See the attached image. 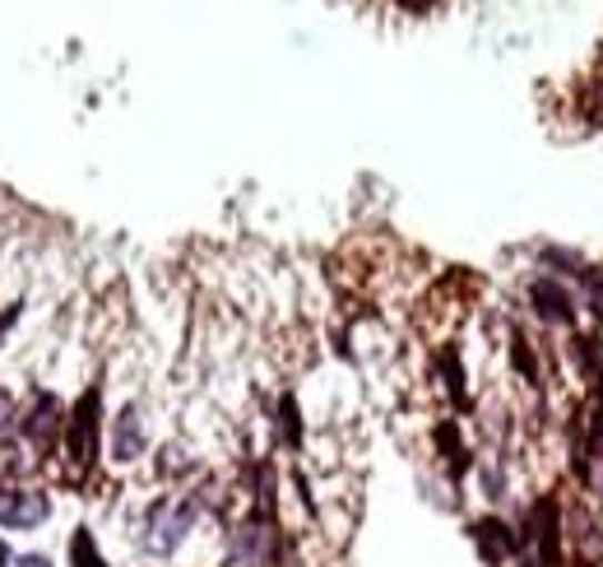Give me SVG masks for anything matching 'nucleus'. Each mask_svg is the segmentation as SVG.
<instances>
[{"mask_svg": "<svg viewBox=\"0 0 603 567\" xmlns=\"http://www.w3.org/2000/svg\"><path fill=\"white\" fill-rule=\"evenodd\" d=\"M232 558L242 567H279L283 558V535L270 507H255L251 517L232 530Z\"/></svg>", "mask_w": 603, "mask_h": 567, "instance_id": "obj_3", "label": "nucleus"}, {"mask_svg": "<svg viewBox=\"0 0 603 567\" xmlns=\"http://www.w3.org/2000/svg\"><path fill=\"white\" fill-rule=\"evenodd\" d=\"M14 567H57V563H51L47 554H19V558H14Z\"/></svg>", "mask_w": 603, "mask_h": 567, "instance_id": "obj_15", "label": "nucleus"}, {"mask_svg": "<svg viewBox=\"0 0 603 567\" xmlns=\"http://www.w3.org/2000/svg\"><path fill=\"white\" fill-rule=\"evenodd\" d=\"M0 470H6V460H0Z\"/></svg>", "mask_w": 603, "mask_h": 567, "instance_id": "obj_20", "label": "nucleus"}, {"mask_svg": "<svg viewBox=\"0 0 603 567\" xmlns=\"http://www.w3.org/2000/svg\"><path fill=\"white\" fill-rule=\"evenodd\" d=\"M10 437H19V405L10 391H0V442H10Z\"/></svg>", "mask_w": 603, "mask_h": 567, "instance_id": "obj_12", "label": "nucleus"}, {"mask_svg": "<svg viewBox=\"0 0 603 567\" xmlns=\"http://www.w3.org/2000/svg\"><path fill=\"white\" fill-rule=\"evenodd\" d=\"M66 432V405L51 391H33V400L19 409V442H29L38 456H47Z\"/></svg>", "mask_w": 603, "mask_h": 567, "instance_id": "obj_4", "label": "nucleus"}, {"mask_svg": "<svg viewBox=\"0 0 603 567\" xmlns=\"http://www.w3.org/2000/svg\"><path fill=\"white\" fill-rule=\"evenodd\" d=\"M149 447V437H144V419H140V409L135 405H125L117 424H112V460L117 466H130V460H140Z\"/></svg>", "mask_w": 603, "mask_h": 567, "instance_id": "obj_8", "label": "nucleus"}, {"mask_svg": "<svg viewBox=\"0 0 603 567\" xmlns=\"http://www.w3.org/2000/svg\"><path fill=\"white\" fill-rule=\"evenodd\" d=\"M51 521V494L33 484H0V530H38Z\"/></svg>", "mask_w": 603, "mask_h": 567, "instance_id": "obj_5", "label": "nucleus"}, {"mask_svg": "<svg viewBox=\"0 0 603 567\" xmlns=\"http://www.w3.org/2000/svg\"><path fill=\"white\" fill-rule=\"evenodd\" d=\"M404 6H409V10H428V6H432V0H404Z\"/></svg>", "mask_w": 603, "mask_h": 567, "instance_id": "obj_18", "label": "nucleus"}, {"mask_svg": "<svg viewBox=\"0 0 603 567\" xmlns=\"http://www.w3.org/2000/svg\"><path fill=\"white\" fill-rule=\"evenodd\" d=\"M469 539H474V549L488 567H502L520 554V530L502 517H479L474 526H469Z\"/></svg>", "mask_w": 603, "mask_h": 567, "instance_id": "obj_6", "label": "nucleus"}, {"mask_svg": "<svg viewBox=\"0 0 603 567\" xmlns=\"http://www.w3.org/2000/svg\"><path fill=\"white\" fill-rule=\"evenodd\" d=\"M530 307H534V317L547 321V326H571L575 321V298L553 275H543V279L530 284Z\"/></svg>", "mask_w": 603, "mask_h": 567, "instance_id": "obj_7", "label": "nucleus"}, {"mask_svg": "<svg viewBox=\"0 0 603 567\" xmlns=\"http://www.w3.org/2000/svg\"><path fill=\"white\" fill-rule=\"evenodd\" d=\"M581 284H585V302H590V312L603 321V266H585Z\"/></svg>", "mask_w": 603, "mask_h": 567, "instance_id": "obj_11", "label": "nucleus"}, {"mask_svg": "<svg viewBox=\"0 0 603 567\" xmlns=\"http://www.w3.org/2000/svg\"><path fill=\"white\" fill-rule=\"evenodd\" d=\"M279 415H283V437L288 442H302V424H298V400L293 396H283V405H279Z\"/></svg>", "mask_w": 603, "mask_h": 567, "instance_id": "obj_13", "label": "nucleus"}, {"mask_svg": "<svg viewBox=\"0 0 603 567\" xmlns=\"http://www.w3.org/2000/svg\"><path fill=\"white\" fill-rule=\"evenodd\" d=\"M70 567H108V558H102V549H98V539H93L89 526H80L70 535Z\"/></svg>", "mask_w": 603, "mask_h": 567, "instance_id": "obj_9", "label": "nucleus"}, {"mask_svg": "<svg viewBox=\"0 0 603 567\" xmlns=\"http://www.w3.org/2000/svg\"><path fill=\"white\" fill-rule=\"evenodd\" d=\"M515 364H520V372H524V377H534V358H530V349H524L520 335H515Z\"/></svg>", "mask_w": 603, "mask_h": 567, "instance_id": "obj_14", "label": "nucleus"}, {"mask_svg": "<svg viewBox=\"0 0 603 567\" xmlns=\"http://www.w3.org/2000/svg\"><path fill=\"white\" fill-rule=\"evenodd\" d=\"M575 567H599V563H594V558H581V563H575Z\"/></svg>", "mask_w": 603, "mask_h": 567, "instance_id": "obj_19", "label": "nucleus"}, {"mask_svg": "<svg viewBox=\"0 0 603 567\" xmlns=\"http://www.w3.org/2000/svg\"><path fill=\"white\" fill-rule=\"evenodd\" d=\"M0 567H14V549H10V539H0Z\"/></svg>", "mask_w": 603, "mask_h": 567, "instance_id": "obj_17", "label": "nucleus"}, {"mask_svg": "<svg viewBox=\"0 0 603 567\" xmlns=\"http://www.w3.org/2000/svg\"><path fill=\"white\" fill-rule=\"evenodd\" d=\"M195 526V498H163L149 507V521H144V549L153 558H172L181 545H187V535Z\"/></svg>", "mask_w": 603, "mask_h": 567, "instance_id": "obj_2", "label": "nucleus"}, {"mask_svg": "<svg viewBox=\"0 0 603 567\" xmlns=\"http://www.w3.org/2000/svg\"><path fill=\"white\" fill-rule=\"evenodd\" d=\"M436 442L445 447V466H451V475L460 479V475L469 470V451H464V442H460L455 424H441V428H436Z\"/></svg>", "mask_w": 603, "mask_h": 567, "instance_id": "obj_10", "label": "nucleus"}, {"mask_svg": "<svg viewBox=\"0 0 603 567\" xmlns=\"http://www.w3.org/2000/svg\"><path fill=\"white\" fill-rule=\"evenodd\" d=\"M14 321H19V302H14V307H6V312H0V335H6Z\"/></svg>", "mask_w": 603, "mask_h": 567, "instance_id": "obj_16", "label": "nucleus"}, {"mask_svg": "<svg viewBox=\"0 0 603 567\" xmlns=\"http://www.w3.org/2000/svg\"><path fill=\"white\" fill-rule=\"evenodd\" d=\"M66 460L74 470H93L98 460V442H102V391L89 386V391L74 400V409L66 415Z\"/></svg>", "mask_w": 603, "mask_h": 567, "instance_id": "obj_1", "label": "nucleus"}]
</instances>
